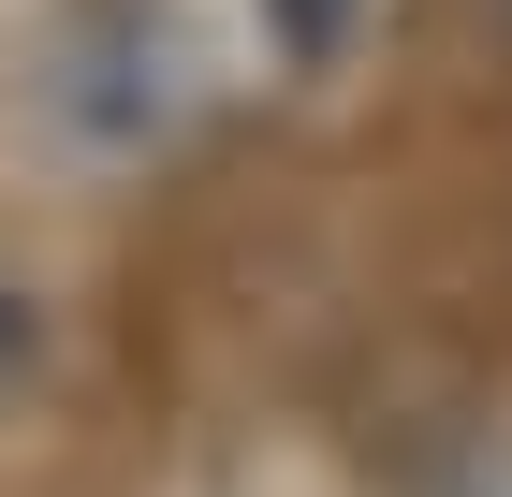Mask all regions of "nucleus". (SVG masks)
<instances>
[{
	"label": "nucleus",
	"instance_id": "f03ea898",
	"mask_svg": "<svg viewBox=\"0 0 512 497\" xmlns=\"http://www.w3.org/2000/svg\"><path fill=\"white\" fill-rule=\"evenodd\" d=\"M264 15H278V30H293V44H322V30H352V0H264Z\"/></svg>",
	"mask_w": 512,
	"mask_h": 497
},
{
	"label": "nucleus",
	"instance_id": "f257e3e1",
	"mask_svg": "<svg viewBox=\"0 0 512 497\" xmlns=\"http://www.w3.org/2000/svg\"><path fill=\"white\" fill-rule=\"evenodd\" d=\"M30 337H44V322H30V293H15V278H0V381H15V366H30Z\"/></svg>",
	"mask_w": 512,
	"mask_h": 497
},
{
	"label": "nucleus",
	"instance_id": "7ed1b4c3",
	"mask_svg": "<svg viewBox=\"0 0 512 497\" xmlns=\"http://www.w3.org/2000/svg\"><path fill=\"white\" fill-rule=\"evenodd\" d=\"M454 497H512V454H498V468H469V483H454Z\"/></svg>",
	"mask_w": 512,
	"mask_h": 497
}]
</instances>
